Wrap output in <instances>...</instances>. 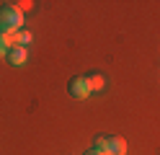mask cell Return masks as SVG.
I'll return each mask as SVG.
<instances>
[{
    "label": "cell",
    "mask_w": 160,
    "mask_h": 155,
    "mask_svg": "<svg viewBox=\"0 0 160 155\" xmlns=\"http://www.w3.org/2000/svg\"><path fill=\"white\" fill-rule=\"evenodd\" d=\"M11 5H13V8H18L21 13H23V10H31V8H34L31 0H18V3H11Z\"/></svg>",
    "instance_id": "obj_8"
},
{
    "label": "cell",
    "mask_w": 160,
    "mask_h": 155,
    "mask_svg": "<svg viewBox=\"0 0 160 155\" xmlns=\"http://www.w3.org/2000/svg\"><path fill=\"white\" fill-rule=\"evenodd\" d=\"M26 57H28V52H26V47H21V44H18V47H13L11 52H8V62H11L13 67L23 65V62H26Z\"/></svg>",
    "instance_id": "obj_4"
},
{
    "label": "cell",
    "mask_w": 160,
    "mask_h": 155,
    "mask_svg": "<svg viewBox=\"0 0 160 155\" xmlns=\"http://www.w3.org/2000/svg\"><path fill=\"white\" fill-rule=\"evenodd\" d=\"M23 26V13L18 8H13L11 3H3L0 8V31L3 34H18Z\"/></svg>",
    "instance_id": "obj_1"
},
{
    "label": "cell",
    "mask_w": 160,
    "mask_h": 155,
    "mask_svg": "<svg viewBox=\"0 0 160 155\" xmlns=\"http://www.w3.org/2000/svg\"><path fill=\"white\" fill-rule=\"evenodd\" d=\"M93 152H96V155L108 152V137H96V140H93Z\"/></svg>",
    "instance_id": "obj_7"
},
{
    "label": "cell",
    "mask_w": 160,
    "mask_h": 155,
    "mask_svg": "<svg viewBox=\"0 0 160 155\" xmlns=\"http://www.w3.org/2000/svg\"><path fill=\"white\" fill-rule=\"evenodd\" d=\"M18 47V34H3L0 31V57H8V52Z\"/></svg>",
    "instance_id": "obj_3"
},
{
    "label": "cell",
    "mask_w": 160,
    "mask_h": 155,
    "mask_svg": "<svg viewBox=\"0 0 160 155\" xmlns=\"http://www.w3.org/2000/svg\"><path fill=\"white\" fill-rule=\"evenodd\" d=\"M67 90H70V96H75V98H88L91 96V85H88V78L85 75H72L67 83Z\"/></svg>",
    "instance_id": "obj_2"
},
{
    "label": "cell",
    "mask_w": 160,
    "mask_h": 155,
    "mask_svg": "<svg viewBox=\"0 0 160 155\" xmlns=\"http://www.w3.org/2000/svg\"><path fill=\"white\" fill-rule=\"evenodd\" d=\"M85 155H96V152H85Z\"/></svg>",
    "instance_id": "obj_10"
},
{
    "label": "cell",
    "mask_w": 160,
    "mask_h": 155,
    "mask_svg": "<svg viewBox=\"0 0 160 155\" xmlns=\"http://www.w3.org/2000/svg\"><path fill=\"white\" fill-rule=\"evenodd\" d=\"M108 152L111 155H124L127 152V140L114 134V137H108Z\"/></svg>",
    "instance_id": "obj_5"
},
{
    "label": "cell",
    "mask_w": 160,
    "mask_h": 155,
    "mask_svg": "<svg viewBox=\"0 0 160 155\" xmlns=\"http://www.w3.org/2000/svg\"><path fill=\"white\" fill-rule=\"evenodd\" d=\"M85 78H88V85H91V90H101V88L106 85V80H103L101 72H91V75H85Z\"/></svg>",
    "instance_id": "obj_6"
},
{
    "label": "cell",
    "mask_w": 160,
    "mask_h": 155,
    "mask_svg": "<svg viewBox=\"0 0 160 155\" xmlns=\"http://www.w3.org/2000/svg\"><path fill=\"white\" fill-rule=\"evenodd\" d=\"M28 41H31V34H28V31H23V28H21V31H18V44H21V47H26Z\"/></svg>",
    "instance_id": "obj_9"
}]
</instances>
